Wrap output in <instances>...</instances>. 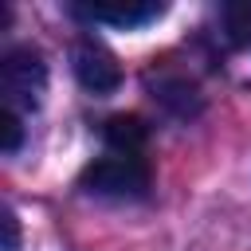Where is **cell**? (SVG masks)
<instances>
[{
    "instance_id": "6da1fadb",
    "label": "cell",
    "mask_w": 251,
    "mask_h": 251,
    "mask_svg": "<svg viewBox=\"0 0 251 251\" xmlns=\"http://www.w3.org/2000/svg\"><path fill=\"white\" fill-rule=\"evenodd\" d=\"M149 184H153L149 161L129 157V153L98 157L78 176V188H86L90 196H106V200H141V196H149Z\"/></svg>"
},
{
    "instance_id": "7a4b0ae2",
    "label": "cell",
    "mask_w": 251,
    "mask_h": 251,
    "mask_svg": "<svg viewBox=\"0 0 251 251\" xmlns=\"http://www.w3.org/2000/svg\"><path fill=\"white\" fill-rule=\"evenodd\" d=\"M47 90V63L35 47H12L0 59V94L8 110H35Z\"/></svg>"
},
{
    "instance_id": "3957f363",
    "label": "cell",
    "mask_w": 251,
    "mask_h": 251,
    "mask_svg": "<svg viewBox=\"0 0 251 251\" xmlns=\"http://www.w3.org/2000/svg\"><path fill=\"white\" fill-rule=\"evenodd\" d=\"M71 67H75V78L90 94H114L122 86V63H118V55L102 39H94V35H78L75 39Z\"/></svg>"
},
{
    "instance_id": "277c9868",
    "label": "cell",
    "mask_w": 251,
    "mask_h": 251,
    "mask_svg": "<svg viewBox=\"0 0 251 251\" xmlns=\"http://www.w3.org/2000/svg\"><path fill=\"white\" fill-rule=\"evenodd\" d=\"M71 12L78 20H90V24L141 27V24L157 20L165 12V4H157V0H90V4H71Z\"/></svg>"
},
{
    "instance_id": "5b68a950",
    "label": "cell",
    "mask_w": 251,
    "mask_h": 251,
    "mask_svg": "<svg viewBox=\"0 0 251 251\" xmlns=\"http://www.w3.org/2000/svg\"><path fill=\"white\" fill-rule=\"evenodd\" d=\"M102 141L110 145V153H129V157H141L145 141H149V126L137 118V114H114L102 122Z\"/></svg>"
},
{
    "instance_id": "8992f818",
    "label": "cell",
    "mask_w": 251,
    "mask_h": 251,
    "mask_svg": "<svg viewBox=\"0 0 251 251\" xmlns=\"http://www.w3.org/2000/svg\"><path fill=\"white\" fill-rule=\"evenodd\" d=\"M153 98H157L173 118H180V122H188V118H196V114L204 110V98H200V90H196L188 78H157V82H153Z\"/></svg>"
},
{
    "instance_id": "52a82bcc",
    "label": "cell",
    "mask_w": 251,
    "mask_h": 251,
    "mask_svg": "<svg viewBox=\"0 0 251 251\" xmlns=\"http://www.w3.org/2000/svg\"><path fill=\"white\" fill-rule=\"evenodd\" d=\"M224 27H227V39L235 47H247L251 43V4L239 0V4H227L224 8Z\"/></svg>"
},
{
    "instance_id": "ba28073f",
    "label": "cell",
    "mask_w": 251,
    "mask_h": 251,
    "mask_svg": "<svg viewBox=\"0 0 251 251\" xmlns=\"http://www.w3.org/2000/svg\"><path fill=\"white\" fill-rule=\"evenodd\" d=\"M24 141V126H20V114L16 110H0V153H16Z\"/></svg>"
},
{
    "instance_id": "9c48e42d",
    "label": "cell",
    "mask_w": 251,
    "mask_h": 251,
    "mask_svg": "<svg viewBox=\"0 0 251 251\" xmlns=\"http://www.w3.org/2000/svg\"><path fill=\"white\" fill-rule=\"evenodd\" d=\"M0 227H4V251H20V220L12 208L0 212Z\"/></svg>"
}]
</instances>
